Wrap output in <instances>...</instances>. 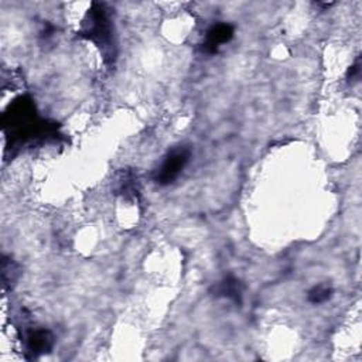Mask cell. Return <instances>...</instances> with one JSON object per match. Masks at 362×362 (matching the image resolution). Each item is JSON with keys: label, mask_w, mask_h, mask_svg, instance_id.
<instances>
[{"label": "cell", "mask_w": 362, "mask_h": 362, "mask_svg": "<svg viewBox=\"0 0 362 362\" xmlns=\"http://www.w3.org/2000/svg\"><path fill=\"white\" fill-rule=\"evenodd\" d=\"M111 23L108 15L101 5H95L94 9L88 13L86 23H85V32L84 35L89 37L99 47H111L112 35H111Z\"/></svg>", "instance_id": "obj_1"}, {"label": "cell", "mask_w": 362, "mask_h": 362, "mask_svg": "<svg viewBox=\"0 0 362 362\" xmlns=\"http://www.w3.org/2000/svg\"><path fill=\"white\" fill-rule=\"evenodd\" d=\"M190 160V149L186 146H178L173 149L164 159L163 164L156 173V183L160 186H169L183 171Z\"/></svg>", "instance_id": "obj_2"}, {"label": "cell", "mask_w": 362, "mask_h": 362, "mask_svg": "<svg viewBox=\"0 0 362 362\" xmlns=\"http://www.w3.org/2000/svg\"><path fill=\"white\" fill-rule=\"evenodd\" d=\"M232 37H234V27L227 23H218L207 32L205 41L202 44V51L208 54H214L218 51V48L222 44L228 43Z\"/></svg>", "instance_id": "obj_3"}, {"label": "cell", "mask_w": 362, "mask_h": 362, "mask_svg": "<svg viewBox=\"0 0 362 362\" xmlns=\"http://www.w3.org/2000/svg\"><path fill=\"white\" fill-rule=\"evenodd\" d=\"M27 350L28 352H32V355L37 356L40 354L48 352L53 348L54 339L51 336L50 331L46 330H35L27 336Z\"/></svg>", "instance_id": "obj_4"}, {"label": "cell", "mask_w": 362, "mask_h": 362, "mask_svg": "<svg viewBox=\"0 0 362 362\" xmlns=\"http://www.w3.org/2000/svg\"><path fill=\"white\" fill-rule=\"evenodd\" d=\"M214 293L216 296L228 297L236 301V303H239L240 296H242V285H240V282L234 278H227L214 287Z\"/></svg>", "instance_id": "obj_5"}, {"label": "cell", "mask_w": 362, "mask_h": 362, "mask_svg": "<svg viewBox=\"0 0 362 362\" xmlns=\"http://www.w3.org/2000/svg\"><path fill=\"white\" fill-rule=\"evenodd\" d=\"M331 297V289L328 286H316L309 293V300L314 305H320Z\"/></svg>", "instance_id": "obj_6"}]
</instances>
